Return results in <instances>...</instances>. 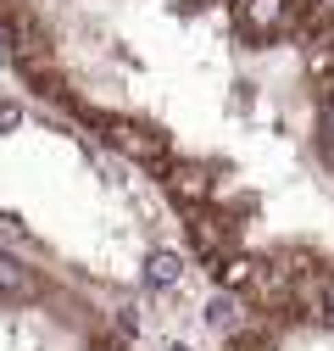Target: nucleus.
Masks as SVG:
<instances>
[{
    "label": "nucleus",
    "mask_w": 334,
    "mask_h": 351,
    "mask_svg": "<svg viewBox=\"0 0 334 351\" xmlns=\"http://www.w3.org/2000/svg\"><path fill=\"white\" fill-rule=\"evenodd\" d=\"M34 295H39L34 268H28L17 251H6V245H0V301H34Z\"/></svg>",
    "instance_id": "1"
},
{
    "label": "nucleus",
    "mask_w": 334,
    "mask_h": 351,
    "mask_svg": "<svg viewBox=\"0 0 334 351\" xmlns=\"http://www.w3.org/2000/svg\"><path fill=\"white\" fill-rule=\"evenodd\" d=\"M179 279H184V256H179V251L162 245V251L145 256V290H173Z\"/></svg>",
    "instance_id": "2"
},
{
    "label": "nucleus",
    "mask_w": 334,
    "mask_h": 351,
    "mask_svg": "<svg viewBox=\"0 0 334 351\" xmlns=\"http://www.w3.org/2000/svg\"><path fill=\"white\" fill-rule=\"evenodd\" d=\"M17 128H23V101L0 95V134H17Z\"/></svg>",
    "instance_id": "3"
},
{
    "label": "nucleus",
    "mask_w": 334,
    "mask_h": 351,
    "mask_svg": "<svg viewBox=\"0 0 334 351\" xmlns=\"http://www.w3.org/2000/svg\"><path fill=\"white\" fill-rule=\"evenodd\" d=\"M229 318H234V295H212V306H206V324L229 329Z\"/></svg>",
    "instance_id": "4"
},
{
    "label": "nucleus",
    "mask_w": 334,
    "mask_h": 351,
    "mask_svg": "<svg viewBox=\"0 0 334 351\" xmlns=\"http://www.w3.org/2000/svg\"><path fill=\"white\" fill-rule=\"evenodd\" d=\"M167 351H195V346H167Z\"/></svg>",
    "instance_id": "5"
}]
</instances>
